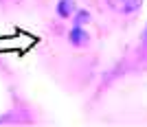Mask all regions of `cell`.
<instances>
[{
    "label": "cell",
    "mask_w": 147,
    "mask_h": 127,
    "mask_svg": "<svg viewBox=\"0 0 147 127\" xmlns=\"http://www.w3.org/2000/svg\"><path fill=\"white\" fill-rule=\"evenodd\" d=\"M105 2L119 13H134L143 5V0H105Z\"/></svg>",
    "instance_id": "obj_1"
},
{
    "label": "cell",
    "mask_w": 147,
    "mask_h": 127,
    "mask_svg": "<svg viewBox=\"0 0 147 127\" xmlns=\"http://www.w3.org/2000/svg\"><path fill=\"white\" fill-rule=\"evenodd\" d=\"M70 11H73V2H70V0H61L59 2V13L61 15H68Z\"/></svg>",
    "instance_id": "obj_2"
},
{
    "label": "cell",
    "mask_w": 147,
    "mask_h": 127,
    "mask_svg": "<svg viewBox=\"0 0 147 127\" xmlns=\"http://www.w3.org/2000/svg\"><path fill=\"white\" fill-rule=\"evenodd\" d=\"M70 37H73V42H81V40H86V35H81V31H79V26L70 33Z\"/></svg>",
    "instance_id": "obj_3"
}]
</instances>
